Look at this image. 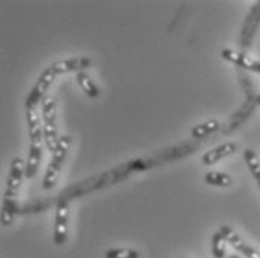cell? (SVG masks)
<instances>
[{
  "label": "cell",
  "mask_w": 260,
  "mask_h": 258,
  "mask_svg": "<svg viewBox=\"0 0 260 258\" xmlns=\"http://www.w3.org/2000/svg\"><path fill=\"white\" fill-rule=\"evenodd\" d=\"M69 227V200L60 197L55 206V224H54V243L57 246L64 245L68 240Z\"/></svg>",
  "instance_id": "3"
},
{
  "label": "cell",
  "mask_w": 260,
  "mask_h": 258,
  "mask_svg": "<svg viewBox=\"0 0 260 258\" xmlns=\"http://www.w3.org/2000/svg\"><path fill=\"white\" fill-rule=\"evenodd\" d=\"M77 82H78V85L81 87V90H82L88 97H91V99L99 97L101 90L98 88V85L94 84V81L90 78L88 73H85V72H78V73H77Z\"/></svg>",
  "instance_id": "12"
},
{
  "label": "cell",
  "mask_w": 260,
  "mask_h": 258,
  "mask_svg": "<svg viewBox=\"0 0 260 258\" xmlns=\"http://www.w3.org/2000/svg\"><path fill=\"white\" fill-rule=\"evenodd\" d=\"M218 232L224 236V239H226L228 243H231L235 249H236L238 252H241L245 258H260V252H257V251H256L254 248H251L250 245H247V243H245V242H244V240H242L231 227L223 226V227H220Z\"/></svg>",
  "instance_id": "8"
},
{
  "label": "cell",
  "mask_w": 260,
  "mask_h": 258,
  "mask_svg": "<svg viewBox=\"0 0 260 258\" xmlns=\"http://www.w3.org/2000/svg\"><path fill=\"white\" fill-rule=\"evenodd\" d=\"M90 64H91V60L90 58H87V57H78V58H71V60H63V61L52 63L48 69L57 77V75L68 73V72H75V70L82 72V69L90 67Z\"/></svg>",
  "instance_id": "9"
},
{
  "label": "cell",
  "mask_w": 260,
  "mask_h": 258,
  "mask_svg": "<svg viewBox=\"0 0 260 258\" xmlns=\"http://www.w3.org/2000/svg\"><path fill=\"white\" fill-rule=\"evenodd\" d=\"M30 136V150H28V158L26 163V178L31 179L36 176L38 169H39V163L42 158V140H44V133H38V134H28Z\"/></svg>",
  "instance_id": "5"
},
{
  "label": "cell",
  "mask_w": 260,
  "mask_h": 258,
  "mask_svg": "<svg viewBox=\"0 0 260 258\" xmlns=\"http://www.w3.org/2000/svg\"><path fill=\"white\" fill-rule=\"evenodd\" d=\"M228 258H245V257H239V255H235V254H234V255H229Z\"/></svg>",
  "instance_id": "19"
},
{
  "label": "cell",
  "mask_w": 260,
  "mask_h": 258,
  "mask_svg": "<svg viewBox=\"0 0 260 258\" xmlns=\"http://www.w3.org/2000/svg\"><path fill=\"white\" fill-rule=\"evenodd\" d=\"M254 100H256V103L260 104V94H256V96H254Z\"/></svg>",
  "instance_id": "18"
},
{
  "label": "cell",
  "mask_w": 260,
  "mask_h": 258,
  "mask_svg": "<svg viewBox=\"0 0 260 258\" xmlns=\"http://www.w3.org/2000/svg\"><path fill=\"white\" fill-rule=\"evenodd\" d=\"M244 160H245V163H247V166H248V169H250V172H251L253 178L256 179V182H257V185H259V188H260L259 157L256 155L254 151H251V150H245V151H244Z\"/></svg>",
  "instance_id": "14"
},
{
  "label": "cell",
  "mask_w": 260,
  "mask_h": 258,
  "mask_svg": "<svg viewBox=\"0 0 260 258\" xmlns=\"http://www.w3.org/2000/svg\"><path fill=\"white\" fill-rule=\"evenodd\" d=\"M220 55H221V58H224L229 63H234L235 66H238V67H242V69L260 73L259 60H254V58L248 57L244 52H238L234 51V50H229V48H224V50L220 51Z\"/></svg>",
  "instance_id": "7"
},
{
  "label": "cell",
  "mask_w": 260,
  "mask_h": 258,
  "mask_svg": "<svg viewBox=\"0 0 260 258\" xmlns=\"http://www.w3.org/2000/svg\"><path fill=\"white\" fill-rule=\"evenodd\" d=\"M54 79H55V75L52 73L50 69H45V70L41 73V77H39V79H38L36 85L33 87V90L30 91V94L27 96V99H26L27 109H33V107H36L39 102H42V100L47 97V96H45V93H47L48 87L51 85Z\"/></svg>",
  "instance_id": "6"
},
{
  "label": "cell",
  "mask_w": 260,
  "mask_h": 258,
  "mask_svg": "<svg viewBox=\"0 0 260 258\" xmlns=\"http://www.w3.org/2000/svg\"><path fill=\"white\" fill-rule=\"evenodd\" d=\"M220 129V123L217 120H209L207 123H202L199 126H196L194 129L191 130V137L193 139H204L207 137L208 134L217 131Z\"/></svg>",
  "instance_id": "13"
},
{
  "label": "cell",
  "mask_w": 260,
  "mask_h": 258,
  "mask_svg": "<svg viewBox=\"0 0 260 258\" xmlns=\"http://www.w3.org/2000/svg\"><path fill=\"white\" fill-rule=\"evenodd\" d=\"M42 117H44V124H42L44 142L52 154L60 139L57 136V104L52 96H47L42 100Z\"/></svg>",
  "instance_id": "2"
},
{
  "label": "cell",
  "mask_w": 260,
  "mask_h": 258,
  "mask_svg": "<svg viewBox=\"0 0 260 258\" xmlns=\"http://www.w3.org/2000/svg\"><path fill=\"white\" fill-rule=\"evenodd\" d=\"M260 23V2H257L253 9L250 11L247 20H245V24L242 27V36H241V45L244 48L250 47V42H251V38L257 28V24Z\"/></svg>",
  "instance_id": "10"
},
{
  "label": "cell",
  "mask_w": 260,
  "mask_h": 258,
  "mask_svg": "<svg viewBox=\"0 0 260 258\" xmlns=\"http://www.w3.org/2000/svg\"><path fill=\"white\" fill-rule=\"evenodd\" d=\"M212 245V255L215 258H224L226 257V239H224V236L221 234L220 232L214 233V236H212V242H211Z\"/></svg>",
  "instance_id": "16"
},
{
  "label": "cell",
  "mask_w": 260,
  "mask_h": 258,
  "mask_svg": "<svg viewBox=\"0 0 260 258\" xmlns=\"http://www.w3.org/2000/svg\"><path fill=\"white\" fill-rule=\"evenodd\" d=\"M26 172L24 167V161L21 157H15L12 160L11 164V170H9V176H8V182H6V190H5V199L14 200V197L18 196L20 187H21V181Z\"/></svg>",
  "instance_id": "4"
},
{
  "label": "cell",
  "mask_w": 260,
  "mask_h": 258,
  "mask_svg": "<svg viewBox=\"0 0 260 258\" xmlns=\"http://www.w3.org/2000/svg\"><path fill=\"white\" fill-rule=\"evenodd\" d=\"M71 143H72V139L68 134L66 136H61L58 139L57 148H55V151L51 154V161H50V164L47 167V172H45V176H44V181H42V187L45 190H51L52 187L57 183V181H58L60 170H61V167L64 164V160L68 157Z\"/></svg>",
  "instance_id": "1"
},
{
  "label": "cell",
  "mask_w": 260,
  "mask_h": 258,
  "mask_svg": "<svg viewBox=\"0 0 260 258\" xmlns=\"http://www.w3.org/2000/svg\"><path fill=\"white\" fill-rule=\"evenodd\" d=\"M205 182L208 185H214V187H231L232 178L223 172H208L205 175Z\"/></svg>",
  "instance_id": "15"
},
{
  "label": "cell",
  "mask_w": 260,
  "mask_h": 258,
  "mask_svg": "<svg viewBox=\"0 0 260 258\" xmlns=\"http://www.w3.org/2000/svg\"><path fill=\"white\" fill-rule=\"evenodd\" d=\"M235 151H236V143L226 142V143H223V145H220V146H217V148H214V150H211V151L202 155V163L205 166H211V164L220 161L221 158L232 155Z\"/></svg>",
  "instance_id": "11"
},
{
  "label": "cell",
  "mask_w": 260,
  "mask_h": 258,
  "mask_svg": "<svg viewBox=\"0 0 260 258\" xmlns=\"http://www.w3.org/2000/svg\"><path fill=\"white\" fill-rule=\"evenodd\" d=\"M105 258H139V252L135 249H127V248H117V249H109L106 252Z\"/></svg>",
  "instance_id": "17"
}]
</instances>
